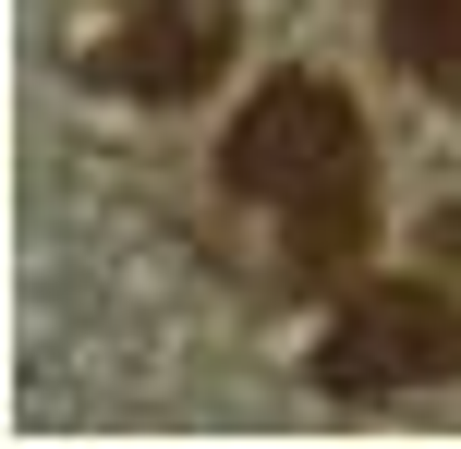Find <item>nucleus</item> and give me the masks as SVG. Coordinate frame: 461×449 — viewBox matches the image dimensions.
Here are the masks:
<instances>
[{
	"label": "nucleus",
	"instance_id": "obj_3",
	"mask_svg": "<svg viewBox=\"0 0 461 449\" xmlns=\"http://www.w3.org/2000/svg\"><path fill=\"white\" fill-rule=\"evenodd\" d=\"M219 61H230V13H219V0H146L134 24L97 37L86 73H97V85H122V97H207Z\"/></svg>",
	"mask_w": 461,
	"mask_h": 449
},
{
	"label": "nucleus",
	"instance_id": "obj_4",
	"mask_svg": "<svg viewBox=\"0 0 461 449\" xmlns=\"http://www.w3.org/2000/svg\"><path fill=\"white\" fill-rule=\"evenodd\" d=\"M376 37H389V61L413 73L425 97L461 110V0H376Z\"/></svg>",
	"mask_w": 461,
	"mask_h": 449
},
{
	"label": "nucleus",
	"instance_id": "obj_2",
	"mask_svg": "<svg viewBox=\"0 0 461 449\" xmlns=\"http://www.w3.org/2000/svg\"><path fill=\"white\" fill-rule=\"evenodd\" d=\"M425 377H461V304L449 292L376 280L328 316V353H316L328 401H389V389H425Z\"/></svg>",
	"mask_w": 461,
	"mask_h": 449
},
{
	"label": "nucleus",
	"instance_id": "obj_1",
	"mask_svg": "<svg viewBox=\"0 0 461 449\" xmlns=\"http://www.w3.org/2000/svg\"><path fill=\"white\" fill-rule=\"evenodd\" d=\"M219 183L243 207H279L292 219V267L303 280H340L365 256V183H376V146H365V110H352L328 73H267L243 97L219 146Z\"/></svg>",
	"mask_w": 461,
	"mask_h": 449
}]
</instances>
